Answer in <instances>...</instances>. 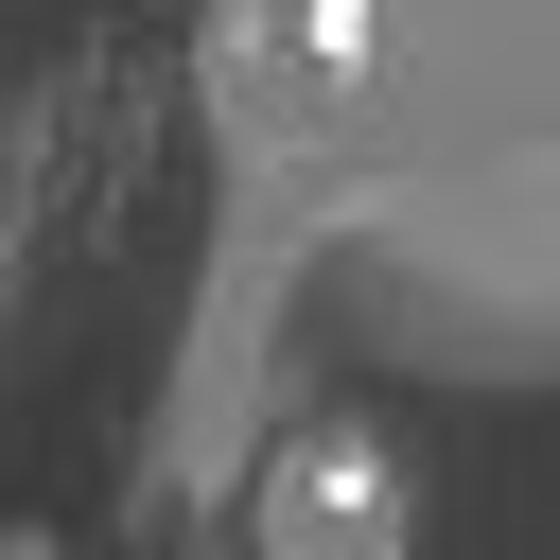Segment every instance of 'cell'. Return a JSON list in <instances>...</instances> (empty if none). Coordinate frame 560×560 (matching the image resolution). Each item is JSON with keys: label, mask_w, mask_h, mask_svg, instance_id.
Instances as JSON below:
<instances>
[{"label": "cell", "mask_w": 560, "mask_h": 560, "mask_svg": "<svg viewBox=\"0 0 560 560\" xmlns=\"http://www.w3.org/2000/svg\"><path fill=\"white\" fill-rule=\"evenodd\" d=\"M368 88H385V35L332 18V0H245V18H210V105H228V140H262V158L368 140Z\"/></svg>", "instance_id": "6da1fadb"}, {"label": "cell", "mask_w": 560, "mask_h": 560, "mask_svg": "<svg viewBox=\"0 0 560 560\" xmlns=\"http://www.w3.org/2000/svg\"><path fill=\"white\" fill-rule=\"evenodd\" d=\"M262 560H402V455H385L368 420L280 438V472H262Z\"/></svg>", "instance_id": "7a4b0ae2"}]
</instances>
